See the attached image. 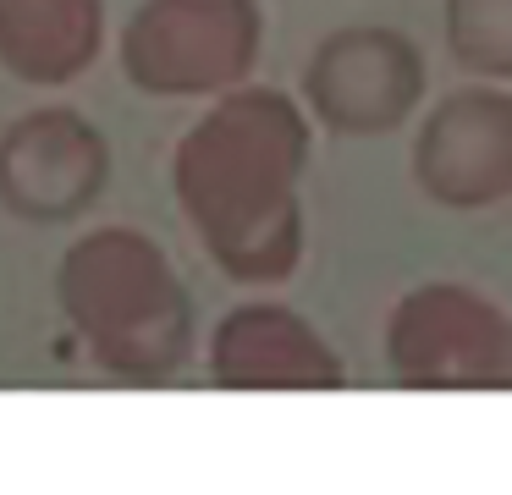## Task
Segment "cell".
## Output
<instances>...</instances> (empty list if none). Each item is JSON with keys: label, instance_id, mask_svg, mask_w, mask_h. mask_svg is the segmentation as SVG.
<instances>
[{"label": "cell", "instance_id": "cell-3", "mask_svg": "<svg viewBox=\"0 0 512 495\" xmlns=\"http://www.w3.org/2000/svg\"><path fill=\"white\" fill-rule=\"evenodd\" d=\"M259 33V0H144L116 55L127 83L155 99H221L259 61Z\"/></svg>", "mask_w": 512, "mask_h": 495}, {"label": "cell", "instance_id": "cell-8", "mask_svg": "<svg viewBox=\"0 0 512 495\" xmlns=\"http://www.w3.org/2000/svg\"><path fill=\"white\" fill-rule=\"evenodd\" d=\"M215 380L221 385H336V352L292 308L248 303L232 308L215 330Z\"/></svg>", "mask_w": 512, "mask_h": 495}, {"label": "cell", "instance_id": "cell-1", "mask_svg": "<svg viewBox=\"0 0 512 495\" xmlns=\"http://www.w3.org/2000/svg\"><path fill=\"white\" fill-rule=\"evenodd\" d=\"M309 121L281 88H232L177 143L171 182L210 259L237 281H281L298 264V171Z\"/></svg>", "mask_w": 512, "mask_h": 495}, {"label": "cell", "instance_id": "cell-6", "mask_svg": "<svg viewBox=\"0 0 512 495\" xmlns=\"http://www.w3.org/2000/svg\"><path fill=\"white\" fill-rule=\"evenodd\" d=\"M386 347L402 380L419 385H490L512 374L507 314L452 281H430L402 297Z\"/></svg>", "mask_w": 512, "mask_h": 495}, {"label": "cell", "instance_id": "cell-9", "mask_svg": "<svg viewBox=\"0 0 512 495\" xmlns=\"http://www.w3.org/2000/svg\"><path fill=\"white\" fill-rule=\"evenodd\" d=\"M100 39V0H0V66L34 88H61L89 72Z\"/></svg>", "mask_w": 512, "mask_h": 495}, {"label": "cell", "instance_id": "cell-4", "mask_svg": "<svg viewBox=\"0 0 512 495\" xmlns=\"http://www.w3.org/2000/svg\"><path fill=\"white\" fill-rule=\"evenodd\" d=\"M424 94V55L408 33L380 28V22H353L314 44L309 72H303V99L309 110L342 138H375L397 132L413 116Z\"/></svg>", "mask_w": 512, "mask_h": 495}, {"label": "cell", "instance_id": "cell-10", "mask_svg": "<svg viewBox=\"0 0 512 495\" xmlns=\"http://www.w3.org/2000/svg\"><path fill=\"white\" fill-rule=\"evenodd\" d=\"M441 17L457 66L512 77V0H441Z\"/></svg>", "mask_w": 512, "mask_h": 495}, {"label": "cell", "instance_id": "cell-5", "mask_svg": "<svg viewBox=\"0 0 512 495\" xmlns=\"http://www.w3.org/2000/svg\"><path fill=\"white\" fill-rule=\"evenodd\" d=\"M111 182V143L83 110L39 105L0 132V204L28 226H67Z\"/></svg>", "mask_w": 512, "mask_h": 495}, {"label": "cell", "instance_id": "cell-7", "mask_svg": "<svg viewBox=\"0 0 512 495\" xmlns=\"http://www.w3.org/2000/svg\"><path fill=\"white\" fill-rule=\"evenodd\" d=\"M413 182L446 209H485L512 193V94L452 88L419 121Z\"/></svg>", "mask_w": 512, "mask_h": 495}, {"label": "cell", "instance_id": "cell-2", "mask_svg": "<svg viewBox=\"0 0 512 495\" xmlns=\"http://www.w3.org/2000/svg\"><path fill=\"white\" fill-rule=\"evenodd\" d=\"M67 319L122 374H171L188 352V292L171 259L133 226H105L61 253Z\"/></svg>", "mask_w": 512, "mask_h": 495}]
</instances>
